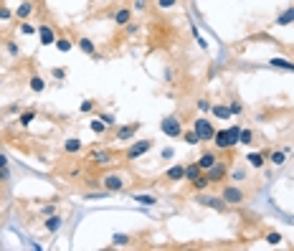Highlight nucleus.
Here are the masks:
<instances>
[{
  "mask_svg": "<svg viewBox=\"0 0 294 251\" xmlns=\"http://www.w3.org/2000/svg\"><path fill=\"white\" fill-rule=\"evenodd\" d=\"M155 147V140H137V142H132L127 150H124V160H140L142 155H147Z\"/></svg>",
  "mask_w": 294,
  "mask_h": 251,
  "instance_id": "nucleus-1",
  "label": "nucleus"
},
{
  "mask_svg": "<svg viewBox=\"0 0 294 251\" xmlns=\"http://www.w3.org/2000/svg\"><path fill=\"white\" fill-rule=\"evenodd\" d=\"M193 129L198 132V140H200V142H211L213 135H216V127H213V122H211L205 114L198 117V120L193 122Z\"/></svg>",
  "mask_w": 294,
  "mask_h": 251,
  "instance_id": "nucleus-2",
  "label": "nucleus"
},
{
  "mask_svg": "<svg viewBox=\"0 0 294 251\" xmlns=\"http://www.w3.org/2000/svg\"><path fill=\"white\" fill-rule=\"evenodd\" d=\"M196 203L198 205H205V208H213L216 213H223L226 211V201L220 198V196H211V193H196Z\"/></svg>",
  "mask_w": 294,
  "mask_h": 251,
  "instance_id": "nucleus-3",
  "label": "nucleus"
},
{
  "mask_svg": "<svg viewBox=\"0 0 294 251\" xmlns=\"http://www.w3.org/2000/svg\"><path fill=\"white\" fill-rule=\"evenodd\" d=\"M160 132L172 137V140H178L183 135V125H180V120L175 114H170V117H165V120H160Z\"/></svg>",
  "mask_w": 294,
  "mask_h": 251,
  "instance_id": "nucleus-4",
  "label": "nucleus"
},
{
  "mask_svg": "<svg viewBox=\"0 0 294 251\" xmlns=\"http://www.w3.org/2000/svg\"><path fill=\"white\" fill-rule=\"evenodd\" d=\"M127 185V178L120 173H107L104 178H101V188L107 190V193H120V190H124Z\"/></svg>",
  "mask_w": 294,
  "mask_h": 251,
  "instance_id": "nucleus-5",
  "label": "nucleus"
},
{
  "mask_svg": "<svg viewBox=\"0 0 294 251\" xmlns=\"http://www.w3.org/2000/svg\"><path fill=\"white\" fill-rule=\"evenodd\" d=\"M220 198L226 201V205H239V203L246 201V193L239 185H223L220 188Z\"/></svg>",
  "mask_w": 294,
  "mask_h": 251,
  "instance_id": "nucleus-6",
  "label": "nucleus"
},
{
  "mask_svg": "<svg viewBox=\"0 0 294 251\" xmlns=\"http://www.w3.org/2000/svg\"><path fill=\"white\" fill-rule=\"evenodd\" d=\"M205 173H208L211 185H218V183H223V180L228 178V162H226V160H218L216 165H213L211 170H205Z\"/></svg>",
  "mask_w": 294,
  "mask_h": 251,
  "instance_id": "nucleus-7",
  "label": "nucleus"
},
{
  "mask_svg": "<svg viewBox=\"0 0 294 251\" xmlns=\"http://www.w3.org/2000/svg\"><path fill=\"white\" fill-rule=\"evenodd\" d=\"M140 127H142L140 122H132V125L117 127V129H114V140H117V142H129V140H135V135H137V129H140Z\"/></svg>",
  "mask_w": 294,
  "mask_h": 251,
  "instance_id": "nucleus-8",
  "label": "nucleus"
},
{
  "mask_svg": "<svg viewBox=\"0 0 294 251\" xmlns=\"http://www.w3.org/2000/svg\"><path fill=\"white\" fill-rule=\"evenodd\" d=\"M211 142H213L216 150H220V152L233 150V145H231V140H228V129H216V135H213Z\"/></svg>",
  "mask_w": 294,
  "mask_h": 251,
  "instance_id": "nucleus-9",
  "label": "nucleus"
},
{
  "mask_svg": "<svg viewBox=\"0 0 294 251\" xmlns=\"http://www.w3.org/2000/svg\"><path fill=\"white\" fill-rule=\"evenodd\" d=\"M36 36H38V43H41V46H53V43H56V31H53V28L51 25H46V23H43V25H38V31H36Z\"/></svg>",
  "mask_w": 294,
  "mask_h": 251,
  "instance_id": "nucleus-10",
  "label": "nucleus"
},
{
  "mask_svg": "<svg viewBox=\"0 0 294 251\" xmlns=\"http://www.w3.org/2000/svg\"><path fill=\"white\" fill-rule=\"evenodd\" d=\"M114 157H117L114 150H97L92 155V162H94L97 168H107V165H112V162H114Z\"/></svg>",
  "mask_w": 294,
  "mask_h": 251,
  "instance_id": "nucleus-11",
  "label": "nucleus"
},
{
  "mask_svg": "<svg viewBox=\"0 0 294 251\" xmlns=\"http://www.w3.org/2000/svg\"><path fill=\"white\" fill-rule=\"evenodd\" d=\"M269 66H271V69H279V71H289V74H294V61H292V58H284V56H274V58H269Z\"/></svg>",
  "mask_w": 294,
  "mask_h": 251,
  "instance_id": "nucleus-12",
  "label": "nucleus"
},
{
  "mask_svg": "<svg viewBox=\"0 0 294 251\" xmlns=\"http://www.w3.org/2000/svg\"><path fill=\"white\" fill-rule=\"evenodd\" d=\"M28 89H31L33 94L46 92V79H43L41 74H31V76H28Z\"/></svg>",
  "mask_w": 294,
  "mask_h": 251,
  "instance_id": "nucleus-13",
  "label": "nucleus"
},
{
  "mask_svg": "<svg viewBox=\"0 0 294 251\" xmlns=\"http://www.w3.org/2000/svg\"><path fill=\"white\" fill-rule=\"evenodd\" d=\"M132 13H135L132 8H120V10L114 13V23L120 25V28H127L132 23Z\"/></svg>",
  "mask_w": 294,
  "mask_h": 251,
  "instance_id": "nucleus-14",
  "label": "nucleus"
},
{
  "mask_svg": "<svg viewBox=\"0 0 294 251\" xmlns=\"http://www.w3.org/2000/svg\"><path fill=\"white\" fill-rule=\"evenodd\" d=\"M76 46L86 53V56H92V58H99V53H97V46H94V41L92 38H86V36H81V38H76Z\"/></svg>",
  "mask_w": 294,
  "mask_h": 251,
  "instance_id": "nucleus-15",
  "label": "nucleus"
},
{
  "mask_svg": "<svg viewBox=\"0 0 294 251\" xmlns=\"http://www.w3.org/2000/svg\"><path fill=\"white\" fill-rule=\"evenodd\" d=\"M61 226H64V218L58 216V213H53V216H46V218H43V228H46L49 233H56V231L61 228Z\"/></svg>",
  "mask_w": 294,
  "mask_h": 251,
  "instance_id": "nucleus-16",
  "label": "nucleus"
},
{
  "mask_svg": "<svg viewBox=\"0 0 294 251\" xmlns=\"http://www.w3.org/2000/svg\"><path fill=\"white\" fill-rule=\"evenodd\" d=\"M294 23V5H289V8H284L282 13L276 16V21H274V25H279V28H284V25H292Z\"/></svg>",
  "mask_w": 294,
  "mask_h": 251,
  "instance_id": "nucleus-17",
  "label": "nucleus"
},
{
  "mask_svg": "<svg viewBox=\"0 0 294 251\" xmlns=\"http://www.w3.org/2000/svg\"><path fill=\"white\" fill-rule=\"evenodd\" d=\"M216 162H218V155H216L213 150H205V152L198 157V165L203 168V173H205V170H211V168L216 165Z\"/></svg>",
  "mask_w": 294,
  "mask_h": 251,
  "instance_id": "nucleus-18",
  "label": "nucleus"
},
{
  "mask_svg": "<svg viewBox=\"0 0 294 251\" xmlns=\"http://www.w3.org/2000/svg\"><path fill=\"white\" fill-rule=\"evenodd\" d=\"M31 13H33V3H31V0H23V3L13 10V16H16L18 21H28V18H31Z\"/></svg>",
  "mask_w": 294,
  "mask_h": 251,
  "instance_id": "nucleus-19",
  "label": "nucleus"
},
{
  "mask_svg": "<svg viewBox=\"0 0 294 251\" xmlns=\"http://www.w3.org/2000/svg\"><path fill=\"white\" fill-rule=\"evenodd\" d=\"M246 162H248V168L261 170L264 165H267V155H264V152H248V155H246Z\"/></svg>",
  "mask_w": 294,
  "mask_h": 251,
  "instance_id": "nucleus-20",
  "label": "nucleus"
},
{
  "mask_svg": "<svg viewBox=\"0 0 294 251\" xmlns=\"http://www.w3.org/2000/svg\"><path fill=\"white\" fill-rule=\"evenodd\" d=\"M165 178H168L170 183H180V180H185V165H172V168H168Z\"/></svg>",
  "mask_w": 294,
  "mask_h": 251,
  "instance_id": "nucleus-21",
  "label": "nucleus"
},
{
  "mask_svg": "<svg viewBox=\"0 0 294 251\" xmlns=\"http://www.w3.org/2000/svg\"><path fill=\"white\" fill-rule=\"evenodd\" d=\"M81 147H84V142H81L79 137H69V140H64V152H66V155H76V152H81Z\"/></svg>",
  "mask_w": 294,
  "mask_h": 251,
  "instance_id": "nucleus-22",
  "label": "nucleus"
},
{
  "mask_svg": "<svg viewBox=\"0 0 294 251\" xmlns=\"http://www.w3.org/2000/svg\"><path fill=\"white\" fill-rule=\"evenodd\" d=\"M190 185H193V190H196V193H203V190H208V185H211V180H208V173H200L196 180H190Z\"/></svg>",
  "mask_w": 294,
  "mask_h": 251,
  "instance_id": "nucleus-23",
  "label": "nucleus"
},
{
  "mask_svg": "<svg viewBox=\"0 0 294 251\" xmlns=\"http://www.w3.org/2000/svg\"><path fill=\"white\" fill-rule=\"evenodd\" d=\"M211 114L216 117V120H231V109H228V104H213L211 107Z\"/></svg>",
  "mask_w": 294,
  "mask_h": 251,
  "instance_id": "nucleus-24",
  "label": "nucleus"
},
{
  "mask_svg": "<svg viewBox=\"0 0 294 251\" xmlns=\"http://www.w3.org/2000/svg\"><path fill=\"white\" fill-rule=\"evenodd\" d=\"M267 160L271 162L274 168H282L284 162H287V150H274V152H269V155H267Z\"/></svg>",
  "mask_w": 294,
  "mask_h": 251,
  "instance_id": "nucleus-25",
  "label": "nucleus"
},
{
  "mask_svg": "<svg viewBox=\"0 0 294 251\" xmlns=\"http://www.w3.org/2000/svg\"><path fill=\"white\" fill-rule=\"evenodd\" d=\"M36 117H38V112H36V109H25V112H21V114H18V125H21V127H31Z\"/></svg>",
  "mask_w": 294,
  "mask_h": 251,
  "instance_id": "nucleus-26",
  "label": "nucleus"
},
{
  "mask_svg": "<svg viewBox=\"0 0 294 251\" xmlns=\"http://www.w3.org/2000/svg\"><path fill=\"white\" fill-rule=\"evenodd\" d=\"M183 142L185 145H190V147H196V145H200V140H198V132L193 129V127H190V129H183Z\"/></svg>",
  "mask_w": 294,
  "mask_h": 251,
  "instance_id": "nucleus-27",
  "label": "nucleus"
},
{
  "mask_svg": "<svg viewBox=\"0 0 294 251\" xmlns=\"http://www.w3.org/2000/svg\"><path fill=\"white\" fill-rule=\"evenodd\" d=\"M135 201H137L140 205H147V208L157 205V196H152V193H137V196H135Z\"/></svg>",
  "mask_w": 294,
  "mask_h": 251,
  "instance_id": "nucleus-28",
  "label": "nucleus"
},
{
  "mask_svg": "<svg viewBox=\"0 0 294 251\" xmlns=\"http://www.w3.org/2000/svg\"><path fill=\"white\" fill-rule=\"evenodd\" d=\"M200 173H203V168L198 165V160H196V162H190V165H185V180H196Z\"/></svg>",
  "mask_w": 294,
  "mask_h": 251,
  "instance_id": "nucleus-29",
  "label": "nucleus"
},
{
  "mask_svg": "<svg viewBox=\"0 0 294 251\" xmlns=\"http://www.w3.org/2000/svg\"><path fill=\"white\" fill-rule=\"evenodd\" d=\"M53 46H56L58 51H61V53H69V51L74 49V41H71V38H66V36H58Z\"/></svg>",
  "mask_w": 294,
  "mask_h": 251,
  "instance_id": "nucleus-30",
  "label": "nucleus"
},
{
  "mask_svg": "<svg viewBox=\"0 0 294 251\" xmlns=\"http://www.w3.org/2000/svg\"><path fill=\"white\" fill-rule=\"evenodd\" d=\"M254 142V129L251 127H241V135H239V145H251Z\"/></svg>",
  "mask_w": 294,
  "mask_h": 251,
  "instance_id": "nucleus-31",
  "label": "nucleus"
},
{
  "mask_svg": "<svg viewBox=\"0 0 294 251\" xmlns=\"http://www.w3.org/2000/svg\"><path fill=\"white\" fill-rule=\"evenodd\" d=\"M89 129L94 132V135H99V137H101V135H104V132H107L109 127H107V125H104V122H101L99 117H97V120H92V122H89Z\"/></svg>",
  "mask_w": 294,
  "mask_h": 251,
  "instance_id": "nucleus-32",
  "label": "nucleus"
},
{
  "mask_svg": "<svg viewBox=\"0 0 294 251\" xmlns=\"http://www.w3.org/2000/svg\"><path fill=\"white\" fill-rule=\"evenodd\" d=\"M196 107H198L200 114H208L213 104H211V99H208V97H198V99H196Z\"/></svg>",
  "mask_w": 294,
  "mask_h": 251,
  "instance_id": "nucleus-33",
  "label": "nucleus"
},
{
  "mask_svg": "<svg viewBox=\"0 0 294 251\" xmlns=\"http://www.w3.org/2000/svg\"><path fill=\"white\" fill-rule=\"evenodd\" d=\"M79 112H81V114H92V112H97V99H84L81 104H79Z\"/></svg>",
  "mask_w": 294,
  "mask_h": 251,
  "instance_id": "nucleus-34",
  "label": "nucleus"
},
{
  "mask_svg": "<svg viewBox=\"0 0 294 251\" xmlns=\"http://www.w3.org/2000/svg\"><path fill=\"white\" fill-rule=\"evenodd\" d=\"M264 241H267L269 246H279V244H282V233H279V231H269L267 236H264Z\"/></svg>",
  "mask_w": 294,
  "mask_h": 251,
  "instance_id": "nucleus-35",
  "label": "nucleus"
},
{
  "mask_svg": "<svg viewBox=\"0 0 294 251\" xmlns=\"http://www.w3.org/2000/svg\"><path fill=\"white\" fill-rule=\"evenodd\" d=\"M18 28H21V33H23V36H33V33L38 31V28H36V25H31L28 21H21V25H18Z\"/></svg>",
  "mask_w": 294,
  "mask_h": 251,
  "instance_id": "nucleus-36",
  "label": "nucleus"
},
{
  "mask_svg": "<svg viewBox=\"0 0 294 251\" xmlns=\"http://www.w3.org/2000/svg\"><path fill=\"white\" fill-rule=\"evenodd\" d=\"M97 117H99V120L104 122L107 127H114V125H117V120H114V114H109V112H99Z\"/></svg>",
  "mask_w": 294,
  "mask_h": 251,
  "instance_id": "nucleus-37",
  "label": "nucleus"
},
{
  "mask_svg": "<svg viewBox=\"0 0 294 251\" xmlns=\"http://www.w3.org/2000/svg\"><path fill=\"white\" fill-rule=\"evenodd\" d=\"M150 3H152V0H135V3H132V10H137V13H145L147 8H150Z\"/></svg>",
  "mask_w": 294,
  "mask_h": 251,
  "instance_id": "nucleus-38",
  "label": "nucleus"
},
{
  "mask_svg": "<svg viewBox=\"0 0 294 251\" xmlns=\"http://www.w3.org/2000/svg\"><path fill=\"white\" fill-rule=\"evenodd\" d=\"M132 239H129V236H124V233H114V239H112V244L114 246H127Z\"/></svg>",
  "mask_w": 294,
  "mask_h": 251,
  "instance_id": "nucleus-39",
  "label": "nucleus"
},
{
  "mask_svg": "<svg viewBox=\"0 0 294 251\" xmlns=\"http://www.w3.org/2000/svg\"><path fill=\"white\" fill-rule=\"evenodd\" d=\"M155 3H157V8H160V10H170V8L178 5V0H155Z\"/></svg>",
  "mask_w": 294,
  "mask_h": 251,
  "instance_id": "nucleus-40",
  "label": "nucleus"
},
{
  "mask_svg": "<svg viewBox=\"0 0 294 251\" xmlns=\"http://www.w3.org/2000/svg\"><path fill=\"white\" fill-rule=\"evenodd\" d=\"M13 18H16V16H13V10L10 8H5V5H0V21H13Z\"/></svg>",
  "mask_w": 294,
  "mask_h": 251,
  "instance_id": "nucleus-41",
  "label": "nucleus"
},
{
  "mask_svg": "<svg viewBox=\"0 0 294 251\" xmlns=\"http://www.w3.org/2000/svg\"><path fill=\"white\" fill-rule=\"evenodd\" d=\"M231 178L236 180V183H241V180H246V168H236L231 173Z\"/></svg>",
  "mask_w": 294,
  "mask_h": 251,
  "instance_id": "nucleus-42",
  "label": "nucleus"
},
{
  "mask_svg": "<svg viewBox=\"0 0 294 251\" xmlns=\"http://www.w3.org/2000/svg\"><path fill=\"white\" fill-rule=\"evenodd\" d=\"M5 49H8V53H10L13 58L21 53V49H18V43H16V41H8V43H5Z\"/></svg>",
  "mask_w": 294,
  "mask_h": 251,
  "instance_id": "nucleus-43",
  "label": "nucleus"
},
{
  "mask_svg": "<svg viewBox=\"0 0 294 251\" xmlns=\"http://www.w3.org/2000/svg\"><path fill=\"white\" fill-rule=\"evenodd\" d=\"M53 213H56V203H46V205L41 208V216H43V218H46V216H53Z\"/></svg>",
  "mask_w": 294,
  "mask_h": 251,
  "instance_id": "nucleus-44",
  "label": "nucleus"
},
{
  "mask_svg": "<svg viewBox=\"0 0 294 251\" xmlns=\"http://www.w3.org/2000/svg\"><path fill=\"white\" fill-rule=\"evenodd\" d=\"M51 76H53V79H66V69H61V66L51 69Z\"/></svg>",
  "mask_w": 294,
  "mask_h": 251,
  "instance_id": "nucleus-45",
  "label": "nucleus"
},
{
  "mask_svg": "<svg viewBox=\"0 0 294 251\" xmlns=\"http://www.w3.org/2000/svg\"><path fill=\"white\" fill-rule=\"evenodd\" d=\"M228 109H231V114H241V109H244V104H241V101H236V99H233V101H231V104H228Z\"/></svg>",
  "mask_w": 294,
  "mask_h": 251,
  "instance_id": "nucleus-46",
  "label": "nucleus"
},
{
  "mask_svg": "<svg viewBox=\"0 0 294 251\" xmlns=\"http://www.w3.org/2000/svg\"><path fill=\"white\" fill-rule=\"evenodd\" d=\"M109 193L107 190H101V193H86V201H101V198H107Z\"/></svg>",
  "mask_w": 294,
  "mask_h": 251,
  "instance_id": "nucleus-47",
  "label": "nucleus"
},
{
  "mask_svg": "<svg viewBox=\"0 0 294 251\" xmlns=\"http://www.w3.org/2000/svg\"><path fill=\"white\" fill-rule=\"evenodd\" d=\"M172 157H175V150H172V147H165V150L160 152V160H172Z\"/></svg>",
  "mask_w": 294,
  "mask_h": 251,
  "instance_id": "nucleus-48",
  "label": "nucleus"
},
{
  "mask_svg": "<svg viewBox=\"0 0 294 251\" xmlns=\"http://www.w3.org/2000/svg\"><path fill=\"white\" fill-rule=\"evenodd\" d=\"M193 36H196V41H198V46L200 49H208V43H205V38H200V33H198V28L193 25Z\"/></svg>",
  "mask_w": 294,
  "mask_h": 251,
  "instance_id": "nucleus-49",
  "label": "nucleus"
},
{
  "mask_svg": "<svg viewBox=\"0 0 294 251\" xmlns=\"http://www.w3.org/2000/svg\"><path fill=\"white\" fill-rule=\"evenodd\" d=\"M8 165H10L8 155H5V152H0V170H8Z\"/></svg>",
  "mask_w": 294,
  "mask_h": 251,
  "instance_id": "nucleus-50",
  "label": "nucleus"
},
{
  "mask_svg": "<svg viewBox=\"0 0 294 251\" xmlns=\"http://www.w3.org/2000/svg\"><path fill=\"white\" fill-rule=\"evenodd\" d=\"M172 76H175V71H172V69H165V81H175Z\"/></svg>",
  "mask_w": 294,
  "mask_h": 251,
  "instance_id": "nucleus-51",
  "label": "nucleus"
},
{
  "mask_svg": "<svg viewBox=\"0 0 294 251\" xmlns=\"http://www.w3.org/2000/svg\"><path fill=\"white\" fill-rule=\"evenodd\" d=\"M8 180V170H0V185H3Z\"/></svg>",
  "mask_w": 294,
  "mask_h": 251,
  "instance_id": "nucleus-52",
  "label": "nucleus"
},
{
  "mask_svg": "<svg viewBox=\"0 0 294 251\" xmlns=\"http://www.w3.org/2000/svg\"><path fill=\"white\" fill-rule=\"evenodd\" d=\"M0 86H3V79H0Z\"/></svg>",
  "mask_w": 294,
  "mask_h": 251,
  "instance_id": "nucleus-53",
  "label": "nucleus"
}]
</instances>
